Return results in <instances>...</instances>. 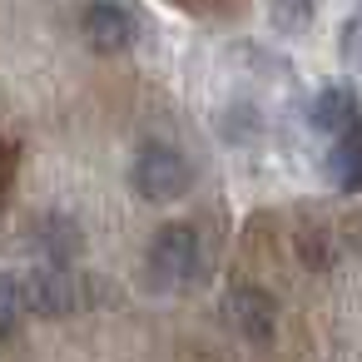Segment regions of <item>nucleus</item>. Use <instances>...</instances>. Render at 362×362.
<instances>
[{"mask_svg":"<svg viewBox=\"0 0 362 362\" xmlns=\"http://www.w3.org/2000/svg\"><path fill=\"white\" fill-rule=\"evenodd\" d=\"M189 184H194V169H189V159L174 144H144L139 149V159H134V189H139V199L174 204V199L189 194Z\"/></svg>","mask_w":362,"mask_h":362,"instance_id":"1","label":"nucleus"},{"mask_svg":"<svg viewBox=\"0 0 362 362\" xmlns=\"http://www.w3.org/2000/svg\"><path fill=\"white\" fill-rule=\"evenodd\" d=\"M149 273L164 288H184L199 273V233L189 223H164L149 238Z\"/></svg>","mask_w":362,"mask_h":362,"instance_id":"2","label":"nucleus"},{"mask_svg":"<svg viewBox=\"0 0 362 362\" xmlns=\"http://www.w3.org/2000/svg\"><path fill=\"white\" fill-rule=\"evenodd\" d=\"M80 303V288L70 278V268L60 263H40L21 278V308L25 313H40V317H70Z\"/></svg>","mask_w":362,"mask_h":362,"instance_id":"3","label":"nucleus"},{"mask_svg":"<svg viewBox=\"0 0 362 362\" xmlns=\"http://www.w3.org/2000/svg\"><path fill=\"white\" fill-rule=\"evenodd\" d=\"M228 317L248 342H268L278 332V303L263 288H233L228 293Z\"/></svg>","mask_w":362,"mask_h":362,"instance_id":"4","label":"nucleus"},{"mask_svg":"<svg viewBox=\"0 0 362 362\" xmlns=\"http://www.w3.org/2000/svg\"><path fill=\"white\" fill-rule=\"evenodd\" d=\"M85 40H90V50H100V55L129 50V45H134V16L100 0V6L85 11Z\"/></svg>","mask_w":362,"mask_h":362,"instance_id":"5","label":"nucleus"},{"mask_svg":"<svg viewBox=\"0 0 362 362\" xmlns=\"http://www.w3.org/2000/svg\"><path fill=\"white\" fill-rule=\"evenodd\" d=\"M35 243L50 253V263H70L80 248H85V233H80V223L75 218H65V214H45L40 223H35Z\"/></svg>","mask_w":362,"mask_h":362,"instance_id":"6","label":"nucleus"},{"mask_svg":"<svg viewBox=\"0 0 362 362\" xmlns=\"http://www.w3.org/2000/svg\"><path fill=\"white\" fill-rule=\"evenodd\" d=\"M313 124H317L322 134H337V139L357 134V100H352L347 90H322V95L313 100Z\"/></svg>","mask_w":362,"mask_h":362,"instance_id":"7","label":"nucleus"},{"mask_svg":"<svg viewBox=\"0 0 362 362\" xmlns=\"http://www.w3.org/2000/svg\"><path fill=\"white\" fill-rule=\"evenodd\" d=\"M327 174H332V184H337V189L362 194V129L332 144V154H327Z\"/></svg>","mask_w":362,"mask_h":362,"instance_id":"8","label":"nucleus"},{"mask_svg":"<svg viewBox=\"0 0 362 362\" xmlns=\"http://www.w3.org/2000/svg\"><path fill=\"white\" fill-rule=\"evenodd\" d=\"M313 11H317V0H268V16H273V25H278V30H288V35L308 30Z\"/></svg>","mask_w":362,"mask_h":362,"instance_id":"9","label":"nucleus"},{"mask_svg":"<svg viewBox=\"0 0 362 362\" xmlns=\"http://www.w3.org/2000/svg\"><path fill=\"white\" fill-rule=\"evenodd\" d=\"M21 278H11V273H0V342H6L11 332H16V322H21Z\"/></svg>","mask_w":362,"mask_h":362,"instance_id":"10","label":"nucleus"}]
</instances>
